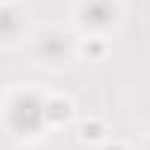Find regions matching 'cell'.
I'll list each match as a JSON object with an SVG mask.
<instances>
[{
    "label": "cell",
    "mask_w": 150,
    "mask_h": 150,
    "mask_svg": "<svg viewBox=\"0 0 150 150\" xmlns=\"http://www.w3.org/2000/svg\"><path fill=\"white\" fill-rule=\"evenodd\" d=\"M80 138H86V141H97V138H103V124H100V121L83 124V127H80Z\"/></svg>",
    "instance_id": "obj_1"
},
{
    "label": "cell",
    "mask_w": 150,
    "mask_h": 150,
    "mask_svg": "<svg viewBox=\"0 0 150 150\" xmlns=\"http://www.w3.org/2000/svg\"><path fill=\"white\" fill-rule=\"evenodd\" d=\"M103 50H106L103 41H86V44H83V53H86V56H103Z\"/></svg>",
    "instance_id": "obj_2"
}]
</instances>
